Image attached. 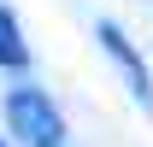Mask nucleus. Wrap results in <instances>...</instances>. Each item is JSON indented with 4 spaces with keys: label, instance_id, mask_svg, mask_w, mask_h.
Returning <instances> with one entry per match:
<instances>
[{
    "label": "nucleus",
    "instance_id": "nucleus-2",
    "mask_svg": "<svg viewBox=\"0 0 153 147\" xmlns=\"http://www.w3.org/2000/svg\"><path fill=\"white\" fill-rule=\"evenodd\" d=\"M94 36H100V47H106V59L124 71V82H130V94H135V106L153 112V71L141 65V53L130 47V36H124L118 24H94Z\"/></svg>",
    "mask_w": 153,
    "mask_h": 147
},
{
    "label": "nucleus",
    "instance_id": "nucleus-3",
    "mask_svg": "<svg viewBox=\"0 0 153 147\" xmlns=\"http://www.w3.org/2000/svg\"><path fill=\"white\" fill-rule=\"evenodd\" d=\"M0 65L6 71H24L30 65V47H24V30H18V18L0 6Z\"/></svg>",
    "mask_w": 153,
    "mask_h": 147
},
{
    "label": "nucleus",
    "instance_id": "nucleus-4",
    "mask_svg": "<svg viewBox=\"0 0 153 147\" xmlns=\"http://www.w3.org/2000/svg\"><path fill=\"white\" fill-rule=\"evenodd\" d=\"M0 147H6V141H0Z\"/></svg>",
    "mask_w": 153,
    "mask_h": 147
},
{
    "label": "nucleus",
    "instance_id": "nucleus-1",
    "mask_svg": "<svg viewBox=\"0 0 153 147\" xmlns=\"http://www.w3.org/2000/svg\"><path fill=\"white\" fill-rule=\"evenodd\" d=\"M6 124L24 147H65V118L41 88H12L6 94Z\"/></svg>",
    "mask_w": 153,
    "mask_h": 147
}]
</instances>
